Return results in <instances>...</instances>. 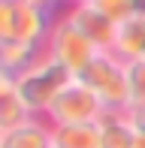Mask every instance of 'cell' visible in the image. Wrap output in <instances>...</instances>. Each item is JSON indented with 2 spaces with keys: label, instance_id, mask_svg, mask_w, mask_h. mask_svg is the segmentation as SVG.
I'll return each mask as SVG.
<instances>
[{
  "label": "cell",
  "instance_id": "cell-1",
  "mask_svg": "<svg viewBox=\"0 0 145 148\" xmlns=\"http://www.w3.org/2000/svg\"><path fill=\"white\" fill-rule=\"evenodd\" d=\"M72 79L76 76H72L67 66L57 64V60L45 51L27 73H21V76L15 79V88H18V97L24 100V106L30 109V115L45 118L49 109H51V103L61 97V91L67 88Z\"/></svg>",
  "mask_w": 145,
  "mask_h": 148
},
{
  "label": "cell",
  "instance_id": "cell-2",
  "mask_svg": "<svg viewBox=\"0 0 145 148\" xmlns=\"http://www.w3.org/2000/svg\"><path fill=\"white\" fill-rule=\"evenodd\" d=\"M79 82H85L97 94L106 112H127L130 109V88H127V64L115 51H97L94 60L79 73Z\"/></svg>",
  "mask_w": 145,
  "mask_h": 148
},
{
  "label": "cell",
  "instance_id": "cell-3",
  "mask_svg": "<svg viewBox=\"0 0 145 148\" xmlns=\"http://www.w3.org/2000/svg\"><path fill=\"white\" fill-rule=\"evenodd\" d=\"M57 21V12L42 9L27 0H0V39L42 45L49 42V33Z\"/></svg>",
  "mask_w": 145,
  "mask_h": 148
},
{
  "label": "cell",
  "instance_id": "cell-4",
  "mask_svg": "<svg viewBox=\"0 0 145 148\" xmlns=\"http://www.w3.org/2000/svg\"><path fill=\"white\" fill-rule=\"evenodd\" d=\"M45 51H49L57 64H64L72 76H79V73L94 60V55H97L100 49H97V45L70 21L67 12H61L57 21H55V27H51V33H49Z\"/></svg>",
  "mask_w": 145,
  "mask_h": 148
},
{
  "label": "cell",
  "instance_id": "cell-5",
  "mask_svg": "<svg viewBox=\"0 0 145 148\" xmlns=\"http://www.w3.org/2000/svg\"><path fill=\"white\" fill-rule=\"evenodd\" d=\"M103 115H106V109L97 100V94L85 82L72 79L67 88L61 91V97L51 103L45 121L51 127L55 124H94V121H103Z\"/></svg>",
  "mask_w": 145,
  "mask_h": 148
},
{
  "label": "cell",
  "instance_id": "cell-6",
  "mask_svg": "<svg viewBox=\"0 0 145 148\" xmlns=\"http://www.w3.org/2000/svg\"><path fill=\"white\" fill-rule=\"evenodd\" d=\"M64 12H67V18H70V21L76 24V27L82 30L100 51H112L118 24H112L100 9H94L91 3H70Z\"/></svg>",
  "mask_w": 145,
  "mask_h": 148
},
{
  "label": "cell",
  "instance_id": "cell-7",
  "mask_svg": "<svg viewBox=\"0 0 145 148\" xmlns=\"http://www.w3.org/2000/svg\"><path fill=\"white\" fill-rule=\"evenodd\" d=\"M0 148H51V124L30 118L12 130H0Z\"/></svg>",
  "mask_w": 145,
  "mask_h": 148
},
{
  "label": "cell",
  "instance_id": "cell-8",
  "mask_svg": "<svg viewBox=\"0 0 145 148\" xmlns=\"http://www.w3.org/2000/svg\"><path fill=\"white\" fill-rule=\"evenodd\" d=\"M42 55H45L42 45L0 39V66H3V76H9V79H18L21 73H27Z\"/></svg>",
  "mask_w": 145,
  "mask_h": 148
},
{
  "label": "cell",
  "instance_id": "cell-9",
  "mask_svg": "<svg viewBox=\"0 0 145 148\" xmlns=\"http://www.w3.org/2000/svg\"><path fill=\"white\" fill-rule=\"evenodd\" d=\"M112 51H115L124 64L145 58V15H139V12H136L133 18H127V21L118 24Z\"/></svg>",
  "mask_w": 145,
  "mask_h": 148
},
{
  "label": "cell",
  "instance_id": "cell-10",
  "mask_svg": "<svg viewBox=\"0 0 145 148\" xmlns=\"http://www.w3.org/2000/svg\"><path fill=\"white\" fill-rule=\"evenodd\" d=\"M55 148H103L100 121L94 124H55L51 127Z\"/></svg>",
  "mask_w": 145,
  "mask_h": 148
},
{
  "label": "cell",
  "instance_id": "cell-11",
  "mask_svg": "<svg viewBox=\"0 0 145 148\" xmlns=\"http://www.w3.org/2000/svg\"><path fill=\"white\" fill-rule=\"evenodd\" d=\"M36 115H30V109L24 106V100L18 97V88H15V79L3 76L0 79V130H12V127L24 124Z\"/></svg>",
  "mask_w": 145,
  "mask_h": 148
},
{
  "label": "cell",
  "instance_id": "cell-12",
  "mask_svg": "<svg viewBox=\"0 0 145 148\" xmlns=\"http://www.w3.org/2000/svg\"><path fill=\"white\" fill-rule=\"evenodd\" d=\"M103 148H133L136 142V124L127 118V112H106L100 121Z\"/></svg>",
  "mask_w": 145,
  "mask_h": 148
},
{
  "label": "cell",
  "instance_id": "cell-13",
  "mask_svg": "<svg viewBox=\"0 0 145 148\" xmlns=\"http://www.w3.org/2000/svg\"><path fill=\"white\" fill-rule=\"evenodd\" d=\"M127 88H130V106H145V58L127 64Z\"/></svg>",
  "mask_w": 145,
  "mask_h": 148
},
{
  "label": "cell",
  "instance_id": "cell-14",
  "mask_svg": "<svg viewBox=\"0 0 145 148\" xmlns=\"http://www.w3.org/2000/svg\"><path fill=\"white\" fill-rule=\"evenodd\" d=\"M91 6L100 9L112 24H121V21H127V18L136 15V3L133 0H94Z\"/></svg>",
  "mask_w": 145,
  "mask_h": 148
},
{
  "label": "cell",
  "instance_id": "cell-15",
  "mask_svg": "<svg viewBox=\"0 0 145 148\" xmlns=\"http://www.w3.org/2000/svg\"><path fill=\"white\" fill-rule=\"evenodd\" d=\"M27 3H36V6H42V9H51V12L61 15V9H64V6H70L72 0H27Z\"/></svg>",
  "mask_w": 145,
  "mask_h": 148
},
{
  "label": "cell",
  "instance_id": "cell-16",
  "mask_svg": "<svg viewBox=\"0 0 145 148\" xmlns=\"http://www.w3.org/2000/svg\"><path fill=\"white\" fill-rule=\"evenodd\" d=\"M127 118L133 121L139 130H145V106H130V109H127Z\"/></svg>",
  "mask_w": 145,
  "mask_h": 148
},
{
  "label": "cell",
  "instance_id": "cell-17",
  "mask_svg": "<svg viewBox=\"0 0 145 148\" xmlns=\"http://www.w3.org/2000/svg\"><path fill=\"white\" fill-rule=\"evenodd\" d=\"M133 148H145V130H139V127H136V142H133Z\"/></svg>",
  "mask_w": 145,
  "mask_h": 148
},
{
  "label": "cell",
  "instance_id": "cell-18",
  "mask_svg": "<svg viewBox=\"0 0 145 148\" xmlns=\"http://www.w3.org/2000/svg\"><path fill=\"white\" fill-rule=\"evenodd\" d=\"M136 3V12H139V15H145V0H133Z\"/></svg>",
  "mask_w": 145,
  "mask_h": 148
},
{
  "label": "cell",
  "instance_id": "cell-19",
  "mask_svg": "<svg viewBox=\"0 0 145 148\" xmlns=\"http://www.w3.org/2000/svg\"><path fill=\"white\" fill-rule=\"evenodd\" d=\"M72 3H94V0H72Z\"/></svg>",
  "mask_w": 145,
  "mask_h": 148
},
{
  "label": "cell",
  "instance_id": "cell-20",
  "mask_svg": "<svg viewBox=\"0 0 145 148\" xmlns=\"http://www.w3.org/2000/svg\"><path fill=\"white\" fill-rule=\"evenodd\" d=\"M51 148H55V145H51Z\"/></svg>",
  "mask_w": 145,
  "mask_h": 148
}]
</instances>
